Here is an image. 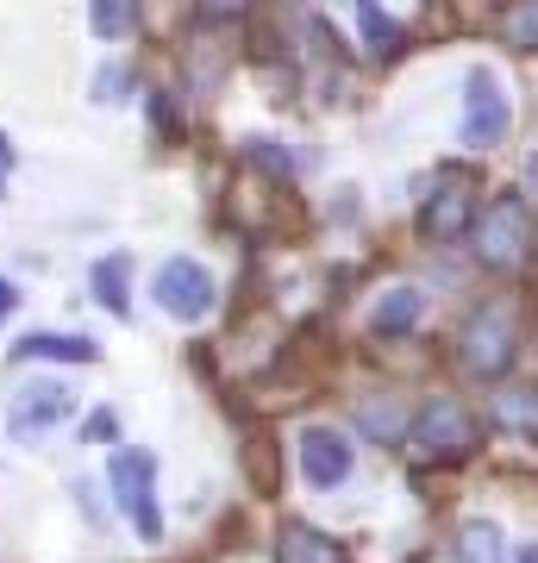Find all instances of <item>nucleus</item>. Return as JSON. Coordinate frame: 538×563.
I'll use <instances>...</instances> for the list:
<instances>
[{
    "label": "nucleus",
    "instance_id": "obj_15",
    "mask_svg": "<svg viewBox=\"0 0 538 563\" xmlns=\"http://www.w3.org/2000/svg\"><path fill=\"white\" fill-rule=\"evenodd\" d=\"M358 426H363L376 444H400L414 420H400V407L388 401V395H376V401H358Z\"/></svg>",
    "mask_w": 538,
    "mask_h": 563
},
{
    "label": "nucleus",
    "instance_id": "obj_23",
    "mask_svg": "<svg viewBox=\"0 0 538 563\" xmlns=\"http://www.w3.org/2000/svg\"><path fill=\"white\" fill-rule=\"evenodd\" d=\"M13 307H20V288H13V282H0V320H7Z\"/></svg>",
    "mask_w": 538,
    "mask_h": 563
},
{
    "label": "nucleus",
    "instance_id": "obj_2",
    "mask_svg": "<svg viewBox=\"0 0 538 563\" xmlns=\"http://www.w3.org/2000/svg\"><path fill=\"white\" fill-rule=\"evenodd\" d=\"M519 357V307L514 301H482L458 332V363L482 383L507 376V363Z\"/></svg>",
    "mask_w": 538,
    "mask_h": 563
},
{
    "label": "nucleus",
    "instance_id": "obj_17",
    "mask_svg": "<svg viewBox=\"0 0 538 563\" xmlns=\"http://www.w3.org/2000/svg\"><path fill=\"white\" fill-rule=\"evenodd\" d=\"M88 25H95V38H132V25H139V7L132 0H88Z\"/></svg>",
    "mask_w": 538,
    "mask_h": 563
},
{
    "label": "nucleus",
    "instance_id": "obj_11",
    "mask_svg": "<svg viewBox=\"0 0 538 563\" xmlns=\"http://www.w3.org/2000/svg\"><path fill=\"white\" fill-rule=\"evenodd\" d=\"M426 320V295L419 288H388L376 307H370V332L376 339H400V332H414Z\"/></svg>",
    "mask_w": 538,
    "mask_h": 563
},
{
    "label": "nucleus",
    "instance_id": "obj_6",
    "mask_svg": "<svg viewBox=\"0 0 538 563\" xmlns=\"http://www.w3.org/2000/svg\"><path fill=\"white\" fill-rule=\"evenodd\" d=\"M213 301H220V295H213V276H207L200 263L176 257V263H163V269H157V307L169 313V320L195 325V320L213 313Z\"/></svg>",
    "mask_w": 538,
    "mask_h": 563
},
{
    "label": "nucleus",
    "instance_id": "obj_25",
    "mask_svg": "<svg viewBox=\"0 0 538 563\" xmlns=\"http://www.w3.org/2000/svg\"><path fill=\"white\" fill-rule=\"evenodd\" d=\"M519 563H538V544H519Z\"/></svg>",
    "mask_w": 538,
    "mask_h": 563
},
{
    "label": "nucleus",
    "instance_id": "obj_19",
    "mask_svg": "<svg viewBox=\"0 0 538 563\" xmlns=\"http://www.w3.org/2000/svg\"><path fill=\"white\" fill-rule=\"evenodd\" d=\"M458 563H501V526L495 520H470L458 532Z\"/></svg>",
    "mask_w": 538,
    "mask_h": 563
},
{
    "label": "nucleus",
    "instance_id": "obj_16",
    "mask_svg": "<svg viewBox=\"0 0 538 563\" xmlns=\"http://www.w3.org/2000/svg\"><path fill=\"white\" fill-rule=\"evenodd\" d=\"M495 32L514 44V51H538V0H507L501 20H495Z\"/></svg>",
    "mask_w": 538,
    "mask_h": 563
},
{
    "label": "nucleus",
    "instance_id": "obj_26",
    "mask_svg": "<svg viewBox=\"0 0 538 563\" xmlns=\"http://www.w3.org/2000/svg\"><path fill=\"white\" fill-rule=\"evenodd\" d=\"M526 176H532V188H538V151H532V163H526Z\"/></svg>",
    "mask_w": 538,
    "mask_h": 563
},
{
    "label": "nucleus",
    "instance_id": "obj_9",
    "mask_svg": "<svg viewBox=\"0 0 538 563\" xmlns=\"http://www.w3.org/2000/svg\"><path fill=\"white\" fill-rule=\"evenodd\" d=\"M69 420V395H63L57 383H32L20 388V401H13V413H7V426L20 432V439H39L44 426Z\"/></svg>",
    "mask_w": 538,
    "mask_h": 563
},
{
    "label": "nucleus",
    "instance_id": "obj_22",
    "mask_svg": "<svg viewBox=\"0 0 538 563\" xmlns=\"http://www.w3.org/2000/svg\"><path fill=\"white\" fill-rule=\"evenodd\" d=\"M251 163L276 169V176H288V157H282V144H251Z\"/></svg>",
    "mask_w": 538,
    "mask_h": 563
},
{
    "label": "nucleus",
    "instance_id": "obj_20",
    "mask_svg": "<svg viewBox=\"0 0 538 563\" xmlns=\"http://www.w3.org/2000/svg\"><path fill=\"white\" fill-rule=\"evenodd\" d=\"M151 125H157V139H182V113L169 95H151Z\"/></svg>",
    "mask_w": 538,
    "mask_h": 563
},
{
    "label": "nucleus",
    "instance_id": "obj_4",
    "mask_svg": "<svg viewBox=\"0 0 538 563\" xmlns=\"http://www.w3.org/2000/svg\"><path fill=\"white\" fill-rule=\"evenodd\" d=\"M470 220H476V176L451 163V169L432 176V195L419 201V232L432 244H451V239L470 232Z\"/></svg>",
    "mask_w": 538,
    "mask_h": 563
},
{
    "label": "nucleus",
    "instance_id": "obj_14",
    "mask_svg": "<svg viewBox=\"0 0 538 563\" xmlns=\"http://www.w3.org/2000/svg\"><path fill=\"white\" fill-rule=\"evenodd\" d=\"M495 420L507 426V432H519V439H538V388H501L495 395Z\"/></svg>",
    "mask_w": 538,
    "mask_h": 563
},
{
    "label": "nucleus",
    "instance_id": "obj_10",
    "mask_svg": "<svg viewBox=\"0 0 538 563\" xmlns=\"http://www.w3.org/2000/svg\"><path fill=\"white\" fill-rule=\"evenodd\" d=\"M276 563H351V558H344V544L332 539V532H319V526H307V520H282Z\"/></svg>",
    "mask_w": 538,
    "mask_h": 563
},
{
    "label": "nucleus",
    "instance_id": "obj_21",
    "mask_svg": "<svg viewBox=\"0 0 538 563\" xmlns=\"http://www.w3.org/2000/svg\"><path fill=\"white\" fill-rule=\"evenodd\" d=\"M257 0H200V20H244Z\"/></svg>",
    "mask_w": 538,
    "mask_h": 563
},
{
    "label": "nucleus",
    "instance_id": "obj_8",
    "mask_svg": "<svg viewBox=\"0 0 538 563\" xmlns=\"http://www.w3.org/2000/svg\"><path fill=\"white\" fill-rule=\"evenodd\" d=\"M351 463H358V451H351V439H344L339 426H307L300 432V470H307L314 488L351 483Z\"/></svg>",
    "mask_w": 538,
    "mask_h": 563
},
{
    "label": "nucleus",
    "instance_id": "obj_3",
    "mask_svg": "<svg viewBox=\"0 0 538 563\" xmlns=\"http://www.w3.org/2000/svg\"><path fill=\"white\" fill-rule=\"evenodd\" d=\"M407 439H414L419 457L458 463V457H470V451L482 444V426H476V413H470L463 401H451V395H432V401H426V407L414 413Z\"/></svg>",
    "mask_w": 538,
    "mask_h": 563
},
{
    "label": "nucleus",
    "instance_id": "obj_24",
    "mask_svg": "<svg viewBox=\"0 0 538 563\" xmlns=\"http://www.w3.org/2000/svg\"><path fill=\"white\" fill-rule=\"evenodd\" d=\"M13 176V139H7V132H0V181Z\"/></svg>",
    "mask_w": 538,
    "mask_h": 563
},
{
    "label": "nucleus",
    "instance_id": "obj_7",
    "mask_svg": "<svg viewBox=\"0 0 538 563\" xmlns=\"http://www.w3.org/2000/svg\"><path fill=\"white\" fill-rule=\"evenodd\" d=\"M463 144L470 151H488V144L507 132V101H501V81L495 69H470V81H463Z\"/></svg>",
    "mask_w": 538,
    "mask_h": 563
},
{
    "label": "nucleus",
    "instance_id": "obj_12",
    "mask_svg": "<svg viewBox=\"0 0 538 563\" xmlns=\"http://www.w3.org/2000/svg\"><path fill=\"white\" fill-rule=\"evenodd\" d=\"M13 357H44V363H100V344L95 339H63V332H32V339L13 344Z\"/></svg>",
    "mask_w": 538,
    "mask_h": 563
},
{
    "label": "nucleus",
    "instance_id": "obj_13",
    "mask_svg": "<svg viewBox=\"0 0 538 563\" xmlns=\"http://www.w3.org/2000/svg\"><path fill=\"white\" fill-rule=\"evenodd\" d=\"M95 301L107 307V313H132V263L125 257H100L95 263Z\"/></svg>",
    "mask_w": 538,
    "mask_h": 563
},
{
    "label": "nucleus",
    "instance_id": "obj_1",
    "mask_svg": "<svg viewBox=\"0 0 538 563\" xmlns=\"http://www.w3.org/2000/svg\"><path fill=\"white\" fill-rule=\"evenodd\" d=\"M470 239H476V263L495 269V276L532 269V257H538V220H532V207L519 201V195H495V201L476 213Z\"/></svg>",
    "mask_w": 538,
    "mask_h": 563
},
{
    "label": "nucleus",
    "instance_id": "obj_5",
    "mask_svg": "<svg viewBox=\"0 0 538 563\" xmlns=\"http://www.w3.org/2000/svg\"><path fill=\"white\" fill-rule=\"evenodd\" d=\"M107 476H113V495H120V507L132 514V526H139V539H163V514H157V457H151V451H113Z\"/></svg>",
    "mask_w": 538,
    "mask_h": 563
},
{
    "label": "nucleus",
    "instance_id": "obj_18",
    "mask_svg": "<svg viewBox=\"0 0 538 563\" xmlns=\"http://www.w3.org/2000/svg\"><path fill=\"white\" fill-rule=\"evenodd\" d=\"M358 25H363V44H370L376 57H395L400 38H407V32H400V25L388 20V13H382L376 0H358Z\"/></svg>",
    "mask_w": 538,
    "mask_h": 563
}]
</instances>
